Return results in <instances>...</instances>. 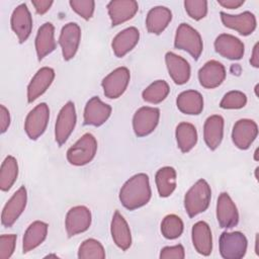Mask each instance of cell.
<instances>
[{
	"label": "cell",
	"instance_id": "obj_1",
	"mask_svg": "<svg viewBox=\"0 0 259 259\" xmlns=\"http://www.w3.org/2000/svg\"><path fill=\"white\" fill-rule=\"evenodd\" d=\"M152 191L149 176L139 173L131 177L120 188L119 200L128 210H135L146 205L151 199Z\"/></svg>",
	"mask_w": 259,
	"mask_h": 259
},
{
	"label": "cell",
	"instance_id": "obj_2",
	"mask_svg": "<svg viewBox=\"0 0 259 259\" xmlns=\"http://www.w3.org/2000/svg\"><path fill=\"white\" fill-rule=\"evenodd\" d=\"M211 198V189L204 179L197 180L184 196V207L189 218L205 211Z\"/></svg>",
	"mask_w": 259,
	"mask_h": 259
},
{
	"label": "cell",
	"instance_id": "obj_3",
	"mask_svg": "<svg viewBox=\"0 0 259 259\" xmlns=\"http://www.w3.org/2000/svg\"><path fill=\"white\" fill-rule=\"evenodd\" d=\"M97 152V141L90 134H84L72 147L67 151V160L71 165L83 166L90 163Z\"/></svg>",
	"mask_w": 259,
	"mask_h": 259
},
{
	"label": "cell",
	"instance_id": "obj_4",
	"mask_svg": "<svg viewBox=\"0 0 259 259\" xmlns=\"http://www.w3.org/2000/svg\"><path fill=\"white\" fill-rule=\"evenodd\" d=\"M174 47L175 49L187 52L195 61L199 59L203 50V44L199 32L184 22L181 23L176 30Z\"/></svg>",
	"mask_w": 259,
	"mask_h": 259
},
{
	"label": "cell",
	"instance_id": "obj_5",
	"mask_svg": "<svg viewBox=\"0 0 259 259\" xmlns=\"http://www.w3.org/2000/svg\"><path fill=\"white\" fill-rule=\"evenodd\" d=\"M248 241L241 232H223L220 241V254L224 259H241L247 252Z\"/></svg>",
	"mask_w": 259,
	"mask_h": 259
},
{
	"label": "cell",
	"instance_id": "obj_6",
	"mask_svg": "<svg viewBox=\"0 0 259 259\" xmlns=\"http://www.w3.org/2000/svg\"><path fill=\"white\" fill-rule=\"evenodd\" d=\"M50 119V109L41 102L32 108L24 121V131L30 140H37L46 131Z\"/></svg>",
	"mask_w": 259,
	"mask_h": 259
},
{
	"label": "cell",
	"instance_id": "obj_7",
	"mask_svg": "<svg viewBox=\"0 0 259 259\" xmlns=\"http://www.w3.org/2000/svg\"><path fill=\"white\" fill-rule=\"evenodd\" d=\"M130 79L131 74L126 67H119L110 72L101 82L105 97L109 99H116L120 97L127 88Z\"/></svg>",
	"mask_w": 259,
	"mask_h": 259
},
{
	"label": "cell",
	"instance_id": "obj_8",
	"mask_svg": "<svg viewBox=\"0 0 259 259\" xmlns=\"http://www.w3.org/2000/svg\"><path fill=\"white\" fill-rule=\"evenodd\" d=\"M76 121L77 115L75 104L72 101H68L61 108L55 125V139L59 146H62L67 142L74 131Z\"/></svg>",
	"mask_w": 259,
	"mask_h": 259
},
{
	"label": "cell",
	"instance_id": "obj_9",
	"mask_svg": "<svg viewBox=\"0 0 259 259\" xmlns=\"http://www.w3.org/2000/svg\"><path fill=\"white\" fill-rule=\"evenodd\" d=\"M27 202V192L24 186L19 187L6 202L1 213V223L5 228H11L23 212Z\"/></svg>",
	"mask_w": 259,
	"mask_h": 259
},
{
	"label": "cell",
	"instance_id": "obj_10",
	"mask_svg": "<svg viewBox=\"0 0 259 259\" xmlns=\"http://www.w3.org/2000/svg\"><path fill=\"white\" fill-rule=\"evenodd\" d=\"M159 118V108L150 106H143L139 108L133 117V127L136 136L146 137L153 133L158 125Z\"/></svg>",
	"mask_w": 259,
	"mask_h": 259
},
{
	"label": "cell",
	"instance_id": "obj_11",
	"mask_svg": "<svg viewBox=\"0 0 259 259\" xmlns=\"http://www.w3.org/2000/svg\"><path fill=\"white\" fill-rule=\"evenodd\" d=\"M91 225V212L84 205H77L70 208L66 214L65 227L69 238L83 233Z\"/></svg>",
	"mask_w": 259,
	"mask_h": 259
},
{
	"label": "cell",
	"instance_id": "obj_12",
	"mask_svg": "<svg viewBox=\"0 0 259 259\" xmlns=\"http://www.w3.org/2000/svg\"><path fill=\"white\" fill-rule=\"evenodd\" d=\"M258 135L257 123L248 118H242L235 122L232 131L234 145L240 150H247Z\"/></svg>",
	"mask_w": 259,
	"mask_h": 259
},
{
	"label": "cell",
	"instance_id": "obj_13",
	"mask_svg": "<svg viewBox=\"0 0 259 259\" xmlns=\"http://www.w3.org/2000/svg\"><path fill=\"white\" fill-rule=\"evenodd\" d=\"M81 39V28L75 22H69L62 27L59 44L62 49V55L65 61L73 59L78 51Z\"/></svg>",
	"mask_w": 259,
	"mask_h": 259
},
{
	"label": "cell",
	"instance_id": "obj_14",
	"mask_svg": "<svg viewBox=\"0 0 259 259\" xmlns=\"http://www.w3.org/2000/svg\"><path fill=\"white\" fill-rule=\"evenodd\" d=\"M217 220L221 228L231 229L239 223V212L235 202L227 192H222L217 202Z\"/></svg>",
	"mask_w": 259,
	"mask_h": 259
},
{
	"label": "cell",
	"instance_id": "obj_15",
	"mask_svg": "<svg viewBox=\"0 0 259 259\" xmlns=\"http://www.w3.org/2000/svg\"><path fill=\"white\" fill-rule=\"evenodd\" d=\"M220 15L222 22L226 27L238 31L241 35L247 36L256 29V17L250 11H244L237 15L228 14L222 11Z\"/></svg>",
	"mask_w": 259,
	"mask_h": 259
},
{
	"label": "cell",
	"instance_id": "obj_16",
	"mask_svg": "<svg viewBox=\"0 0 259 259\" xmlns=\"http://www.w3.org/2000/svg\"><path fill=\"white\" fill-rule=\"evenodd\" d=\"M10 23L19 42H24L29 37L32 30V17L25 3L18 5L13 10Z\"/></svg>",
	"mask_w": 259,
	"mask_h": 259
},
{
	"label": "cell",
	"instance_id": "obj_17",
	"mask_svg": "<svg viewBox=\"0 0 259 259\" xmlns=\"http://www.w3.org/2000/svg\"><path fill=\"white\" fill-rule=\"evenodd\" d=\"M110 113L111 106L101 101L99 97L93 96L84 108V124L100 126L108 119Z\"/></svg>",
	"mask_w": 259,
	"mask_h": 259
},
{
	"label": "cell",
	"instance_id": "obj_18",
	"mask_svg": "<svg viewBox=\"0 0 259 259\" xmlns=\"http://www.w3.org/2000/svg\"><path fill=\"white\" fill-rule=\"evenodd\" d=\"M214 50L222 57L235 61L243 58L245 46L243 41L235 35L222 33L214 40Z\"/></svg>",
	"mask_w": 259,
	"mask_h": 259
},
{
	"label": "cell",
	"instance_id": "obj_19",
	"mask_svg": "<svg viewBox=\"0 0 259 259\" xmlns=\"http://www.w3.org/2000/svg\"><path fill=\"white\" fill-rule=\"evenodd\" d=\"M226 79V69L215 60L206 62L198 71V80L202 87L213 89L219 87Z\"/></svg>",
	"mask_w": 259,
	"mask_h": 259
},
{
	"label": "cell",
	"instance_id": "obj_20",
	"mask_svg": "<svg viewBox=\"0 0 259 259\" xmlns=\"http://www.w3.org/2000/svg\"><path fill=\"white\" fill-rule=\"evenodd\" d=\"M139 10V4L134 0H112L107 4L111 25H119L132 19Z\"/></svg>",
	"mask_w": 259,
	"mask_h": 259
},
{
	"label": "cell",
	"instance_id": "obj_21",
	"mask_svg": "<svg viewBox=\"0 0 259 259\" xmlns=\"http://www.w3.org/2000/svg\"><path fill=\"white\" fill-rule=\"evenodd\" d=\"M55 78V71L50 67L40 68L30 80L27 86V101L36 100L51 86Z\"/></svg>",
	"mask_w": 259,
	"mask_h": 259
},
{
	"label": "cell",
	"instance_id": "obj_22",
	"mask_svg": "<svg viewBox=\"0 0 259 259\" xmlns=\"http://www.w3.org/2000/svg\"><path fill=\"white\" fill-rule=\"evenodd\" d=\"M165 62L169 76L175 84L183 85L188 82L190 78V66L185 59L172 52H168L165 55Z\"/></svg>",
	"mask_w": 259,
	"mask_h": 259
},
{
	"label": "cell",
	"instance_id": "obj_23",
	"mask_svg": "<svg viewBox=\"0 0 259 259\" xmlns=\"http://www.w3.org/2000/svg\"><path fill=\"white\" fill-rule=\"evenodd\" d=\"M191 238L193 247L197 253L203 256L210 255L212 251V236L210 228L205 222L199 221L193 225Z\"/></svg>",
	"mask_w": 259,
	"mask_h": 259
},
{
	"label": "cell",
	"instance_id": "obj_24",
	"mask_svg": "<svg viewBox=\"0 0 259 259\" xmlns=\"http://www.w3.org/2000/svg\"><path fill=\"white\" fill-rule=\"evenodd\" d=\"M140 31L138 28L131 26L118 32L112 39L111 48L117 58H122L131 52L139 42Z\"/></svg>",
	"mask_w": 259,
	"mask_h": 259
},
{
	"label": "cell",
	"instance_id": "obj_25",
	"mask_svg": "<svg viewBox=\"0 0 259 259\" xmlns=\"http://www.w3.org/2000/svg\"><path fill=\"white\" fill-rule=\"evenodd\" d=\"M111 237L114 244L121 249L126 251L132 245V235L130 227L118 210H115L113 213L111 225H110Z\"/></svg>",
	"mask_w": 259,
	"mask_h": 259
},
{
	"label": "cell",
	"instance_id": "obj_26",
	"mask_svg": "<svg viewBox=\"0 0 259 259\" xmlns=\"http://www.w3.org/2000/svg\"><path fill=\"white\" fill-rule=\"evenodd\" d=\"M224 118L219 114L210 115L203 125V139L211 151H214L222 143L224 137Z\"/></svg>",
	"mask_w": 259,
	"mask_h": 259
},
{
	"label": "cell",
	"instance_id": "obj_27",
	"mask_svg": "<svg viewBox=\"0 0 259 259\" xmlns=\"http://www.w3.org/2000/svg\"><path fill=\"white\" fill-rule=\"evenodd\" d=\"M55 49V27L51 22H46L38 28L35 36V51L38 61H41Z\"/></svg>",
	"mask_w": 259,
	"mask_h": 259
},
{
	"label": "cell",
	"instance_id": "obj_28",
	"mask_svg": "<svg viewBox=\"0 0 259 259\" xmlns=\"http://www.w3.org/2000/svg\"><path fill=\"white\" fill-rule=\"evenodd\" d=\"M172 19V12L165 6L152 8L146 17V26L150 33L160 34L168 26Z\"/></svg>",
	"mask_w": 259,
	"mask_h": 259
},
{
	"label": "cell",
	"instance_id": "obj_29",
	"mask_svg": "<svg viewBox=\"0 0 259 259\" xmlns=\"http://www.w3.org/2000/svg\"><path fill=\"white\" fill-rule=\"evenodd\" d=\"M176 105L184 114L198 115L203 110V97L196 90H186L177 96Z\"/></svg>",
	"mask_w": 259,
	"mask_h": 259
},
{
	"label": "cell",
	"instance_id": "obj_30",
	"mask_svg": "<svg viewBox=\"0 0 259 259\" xmlns=\"http://www.w3.org/2000/svg\"><path fill=\"white\" fill-rule=\"evenodd\" d=\"M48 228V224L41 221H35L28 226L22 239L23 253H28L29 251L35 249L46 240Z\"/></svg>",
	"mask_w": 259,
	"mask_h": 259
},
{
	"label": "cell",
	"instance_id": "obj_31",
	"mask_svg": "<svg viewBox=\"0 0 259 259\" xmlns=\"http://www.w3.org/2000/svg\"><path fill=\"white\" fill-rule=\"evenodd\" d=\"M158 193L161 197L170 196L176 188V171L173 167L160 168L155 176Z\"/></svg>",
	"mask_w": 259,
	"mask_h": 259
},
{
	"label": "cell",
	"instance_id": "obj_32",
	"mask_svg": "<svg viewBox=\"0 0 259 259\" xmlns=\"http://www.w3.org/2000/svg\"><path fill=\"white\" fill-rule=\"evenodd\" d=\"M175 137L182 153H188L197 143V131L192 123L180 122L176 126Z\"/></svg>",
	"mask_w": 259,
	"mask_h": 259
},
{
	"label": "cell",
	"instance_id": "obj_33",
	"mask_svg": "<svg viewBox=\"0 0 259 259\" xmlns=\"http://www.w3.org/2000/svg\"><path fill=\"white\" fill-rule=\"evenodd\" d=\"M18 176V164L13 156H7L2 162L0 169V189L8 191Z\"/></svg>",
	"mask_w": 259,
	"mask_h": 259
},
{
	"label": "cell",
	"instance_id": "obj_34",
	"mask_svg": "<svg viewBox=\"0 0 259 259\" xmlns=\"http://www.w3.org/2000/svg\"><path fill=\"white\" fill-rule=\"evenodd\" d=\"M170 87L164 80H157L150 84L142 93V97L146 102L158 104L162 102L169 94Z\"/></svg>",
	"mask_w": 259,
	"mask_h": 259
},
{
	"label": "cell",
	"instance_id": "obj_35",
	"mask_svg": "<svg viewBox=\"0 0 259 259\" xmlns=\"http://www.w3.org/2000/svg\"><path fill=\"white\" fill-rule=\"evenodd\" d=\"M161 233L168 240L179 238L183 233V222L176 214L166 215L161 223Z\"/></svg>",
	"mask_w": 259,
	"mask_h": 259
},
{
	"label": "cell",
	"instance_id": "obj_36",
	"mask_svg": "<svg viewBox=\"0 0 259 259\" xmlns=\"http://www.w3.org/2000/svg\"><path fill=\"white\" fill-rule=\"evenodd\" d=\"M78 258L80 259H104L105 251L102 244L95 239H87L83 241L78 250Z\"/></svg>",
	"mask_w": 259,
	"mask_h": 259
},
{
	"label": "cell",
	"instance_id": "obj_37",
	"mask_svg": "<svg viewBox=\"0 0 259 259\" xmlns=\"http://www.w3.org/2000/svg\"><path fill=\"white\" fill-rule=\"evenodd\" d=\"M247 104V96L242 91L233 90L224 95L220 106L224 109H240Z\"/></svg>",
	"mask_w": 259,
	"mask_h": 259
},
{
	"label": "cell",
	"instance_id": "obj_38",
	"mask_svg": "<svg viewBox=\"0 0 259 259\" xmlns=\"http://www.w3.org/2000/svg\"><path fill=\"white\" fill-rule=\"evenodd\" d=\"M184 8L187 14L194 20H200L207 13V1L205 0H186Z\"/></svg>",
	"mask_w": 259,
	"mask_h": 259
},
{
	"label": "cell",
	"instance_id": "obj_39",
	"mask_svg": "<svg viewBox=\"0 0 259 259\" xmlns=\"http://www.w3.org/2000/svg\"><path fill=\"white\" fill-rule=\"evenodd\" d=\"M71 8L85 20H89L94 13L95 2L93 0H71Z\"/></svg>",
	"mask_w": 259,
	"mask_h": 259
},
{
	"label": "cell",
	"instance_id": "obj_40",
	"mask_svg": "<svg viewBox=\"0 0 259 259\" xmlns=\"http://www.w3.org/2000/svg\"><path fill=\"white\" fill-rule=\"evenodd\" d=\"M16 235H1L0 237V259H9L15 249L16 244Z\"/></svg>",
	"mask_w": 259,
	"mask_h": 259
},
{
	"label": "cell",
	"instance_id": "obj_41",
	"mask_svg": "<svg viewBox=\"0 0 259 259\" xmlns=\"http://www.w3.org/2000/svg\"><path fill=\"white\" fill-rule=\"evenodd\" d=\"M185 257V251L182 245L164 247L160 252L161 259H183Z\"/></svg>",
	"mask_w": 259,
	"mask_h": 259
},
{
	"label": "cell",
	"instance_id": "obj_42",
	"mask_svg": "<svg viewBox=\"0 0 259 259\" xmlns=\"http://www.w3.org/2000/svg\"><path fill=\"white\" fill-rule=\"evenodd\" d=\"M10 125V114L4 105H0V132L3 134Z\"/></svg>",
	"mask_w": 259,
	"mask_h": 259
},
{
	"label": "cell",
	"instance_id": "obj_43",
	"mask_svg": "<svg viewBox=\"0 0 259 259\" xmlns=\"http://www.w3.org/2000/svg\"><path fill=\"white\" fill-rule=\"evenodd\" d=\"M53 1H49V0H32L31 4L33 5L35 11L37 14H45L47 11H49V9L51 8V6L53 5Z\"/></svg>",
	"mask_w": 259,
	"mask_h": 259
},
{
	"label": "cell",
	"instance_id": "obj_44",
	"mask_svg": "<svg viewBox=\"0 0 259 259\" xmlns=\"http://www.w3.org/2000/svg\"><path fill=\"white\" fill-rule=\"evenodd\" d=\"M244 0H218V3L221 6L229 9L239 8L241 5L244 4Z\"/></svg>",
	"mask_w": 259,
	"mask_h": 259
},
{
	"label": "cell",
	"instance_id": "obj_45",
	"mask_svg": "<svg viewBox=\"0 0 259 259\" xmlns=\"http://www.w3.org/2000/svg\"><path fill=\"white\" fill-rule=\"evenodd\" d=\"M258 47L259 44L256 42L254 48H253V52H252V57L250 59V64L255 67V68H259V53H258Z\"/></svg>",
	"mask_w": 259,
	"mask_h": 259
},
{
	"label": "cell",
	"instance_id": "obj_46",
	"mask_svg": "<svg viewBox=\"0 0 259 259\" xmlns=\"http://www.w3.org/2000/svg\"><path fill=\"white\" fill-rule=\"evenodd\" d=\"M255 245H256V248H255V252L257 255H259V251H258V234L256 236V241H255Z\"/></svg>",
	"mask_w": 259,
	"mask_h": 259
},
{
	"label": "cell",
	"instance_id": "obj_47",
	"mask_svg": "<svg viewBox=\"0 0 259 259\" xmlns=\"http://www.w3.org/2000/svg\"><path fill=\"white\" fill-rule=\"evenodd\" d=\"M254 159L255 161H258V149L255 150V153H254Z\"/></svg>",
	"mask_w": 259,
	"mask_h": 259
}]
</instances>
